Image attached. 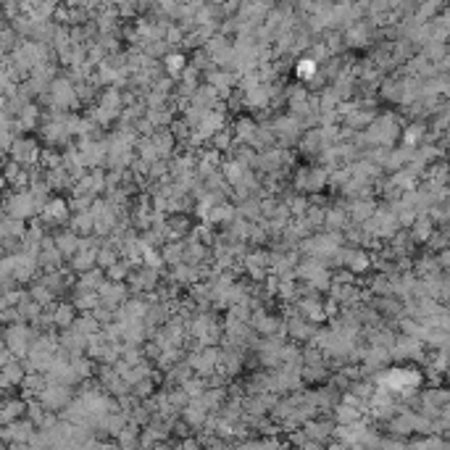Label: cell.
Wrapping results in <instances>:
<instances>
[{
    "mask_svg": "<svg viewBox=\"0 0 450 450\" xmlns=\"http://www.w3.org/2000/svg\"><path fill=\"white\" fill-rule=\"evenodd\" d=\"M384 384L390 387V390H408V387H416L419 384V374L416 371H408V369H395L390 374H384Z\"/></svg>",
    "mask_w": 450,
    "mask_h": 450,
    "instance_id": "obj_1",
    "label": "cell"
}]
</instances>
